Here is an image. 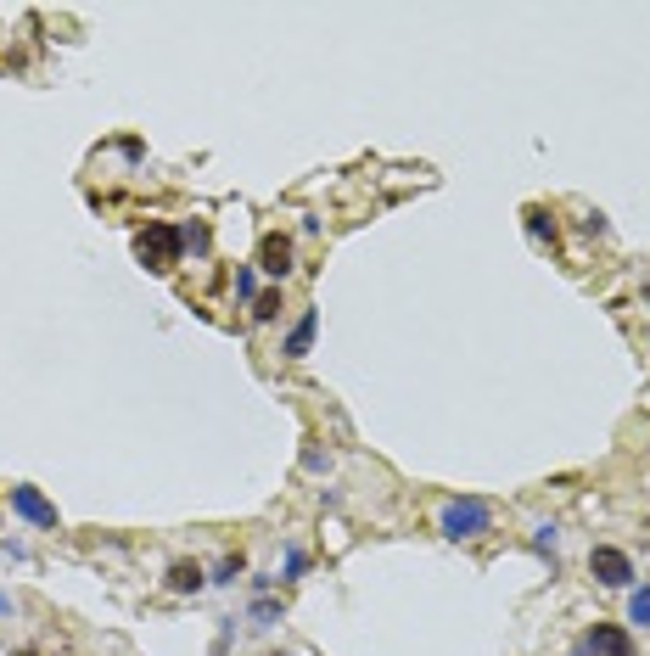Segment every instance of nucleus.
I'll use <instances>...</instances> for the list:
<instances>
[{"label":"nucleus","mask_w":650,"mask_h":656,"mask_svg":"<svg viewBox=\"0 0 650 656\" xmlns=\"http://www.w3.org/2000/svg\"><path fill=\"white\" fill-rule=\"evenodd\" d=\"M202 584H208V572H202L197 561H174V567H169V589H174V595H197Z\"/></svg>","instance_id":"8"},{"label":"nucleus","mask_w":650,"mask_h":656,"mask_svg":"<svg viewBox=\"0 0 650 656\" xmlns=\"http://www.w3.org/2000/svg\"><path fill=\"white\" fill-rule=\"evenodd\" d=\"M281 617H286L281 600H269V595H258V600H253V628H275Z\"/></svg>","instance_id":"10"},{"label":"nucleus","mask_w":650,"mask_h":656,"mask_svg":"<svg viewBox=\"0 0 650 656\" xmlns=\"http://www.w3.org/2000/svg\"><path fill=\"white\" fill-rule=\"evenodd\" d=\"M628 623L650 628V584H639L634 595H628Z\"/></svg>","instance_id":"11"},{"label":"nucleus","mask_w":650,"mask_h":656,"mask_svg":"<svg viewBox=\"0 0 650 656\" xmlns=\"http://www.w3.org/2000/svg\"><path fill=\"white\" fill-rule=\"evenodd\" d=\"M236 298H247V303L258 298V270H253V264H241V270H236Z\"/></svg>","instance_id":"13"},{"label":"nucleus","mask_w":650,"mask_h":656,"mask_svg":"<svg viewBox=\"0 0 650 656\" xmlns=\"http://www.w3.org/2000/svg\"><path fill=\"white\" fill-rule=\"evenodd\" d=\"M264 275H275V281H286L292 275V264H297V253H292V236H281V230H264V242H258V258H253Z\"/></svg>","instance_id":"6"},{"label":"nucleus","mask_w":650,"mask_h":656,"mask_svg":"<svg viewBox=\"0 0 650 656\" xmlns=\"http://www.w3.org/2000/svg\"><path fill=\"white\" fill-rule=\"evenodd\" d=\"M185 253V225H169V219H152V225L135 236V258H141L152 275H169Z\"/></svg>","instance_id":"1"},{"label":"nucleus","mask_w":650,"mask_h":656,"mask_svg":"<svg viewBox=\"0 0 650 656\" xmlns=\"http://www.w3.org/2000/svg\"><path fill=\"white\" fill-rule=\"evenodd\" d=\"M572 656H634V640H628V628H617V623H594L578 634Z\"/></svg>","instance_id":"3"},{"label":"nucleus","mask_w":650,"mask_h":656,"mask_svg":"<svg viewBox=\"0 0 650 656\" xmlns=\"http://www.w3.org/2000/svg\"><path fill=\"white\" fill-rule=\"evenodd\" d=\"M533 544H538V550H555V528H550V522H538V528H533Z\"/></svg>","instance_id":"16"},{"label":"nucleus","mask_w":650,"mask_h":656,"mask_svg":"<svg viewBox=\"0 0 650 656\" xmlns=\"http://www.w3.org/2000/svg\"><path fill=\"white\" fill-rule=\"evenodd\" d=\"M309 567V556H303V550H297V544H286V578H297V572Z\"/></svg>","instance_id":"15"},{"label":"nucleus","mask_w":650,"mask_h":656,"mask_svg":"<svg viewBox=\"0 0 650 656\" xmlns=\"http://www.w3.org/2000/svg\"><path fill=\"white\" fill-rule=\"evenodd\" d=\"M303 466H309V471H325V466H331V455H320V449H309V455H303Z\"/></svg>","instance_id":"17"},{"label":"nucleus","mask_w":650,"mask_h":656,"mask_svg":"<svg viewBox=\"0 0 650 656\" xmlns=\"http://www.w3.org/2000/svg\"><path fill=\"white\" fill-rule=\"evenodd\" d=\"M269 656H275V651H269Z\"/></svg>","instance_id":"19"},{"label":"nucleus","mask_w":650,"mask_h":656,"mask_svg":"<svg viewBox=\"0 0 650 656\" xmlns=\"http://www.w3.org/2000/svg\"><path fill=\"white\" fill-rule=\"evenodd\" d=\"M6 612H12V595H0V617H6Z\"/></svg>","instance_id":"18"},{"label":"nucleus","mask_w":650,"mask_h":656,"mask_svg":"<svg viewBox=\"0 0 650 656\" xmlns=\"http://www.w3.org/2000/svg\"><path fill=\"white\" fill-rule=\"evenodd\" d=\"M236 578H241V556H225L219 567H213V578H208V584H236Z\"/></svg>","instance_id":"14"},{"label":"nucleus","mask_w":650,"mask_h":656,"mask_svg":"<svg viewBox=\"0 0 650 656\" xmlns=\"http://www.w3.org/2000/svg\"><path fill=\"white\" fill-rule=\"evenodd\" d=\"M494 528V505L477 500V494H460V500H449L438 511V533L454 544H466V539H482V533Z\"/></svg>","instance_id":"2"},{"label":"nucleus","mask_w":650,"mask_h":656,"mask_svg":"<svg viewBox=\"0 0 650 656\" xmlns=\"http://www.w3.org/2000/svg\"><path fill=\"white\" fill-rule=\"evenodd\" d=\"M589 572L606 589H628L634 584V561H628V550H617V544H594L589 550Z\"/></svg>","instance_id":"4"},{"label":"nucleus","mask_w":650,"mask_h":656,"mask_svg":"<svg viewBox=\"0 0 650 656\" xmlns=\"http://www.w3.org/2000/svg\"><path fill=\"white\" fill-rule=\"evenodd\" d=\"M12 511L29 522V528H62V516H57V505L45 500L34 483H12Z\"/></svg>","instance_id":"5"},{"label":"nucleus","mask_w":650,"mask_h":656,"mask_svg":"<svg viewBox=\"0 0 650 656\" xmlns=\"http://www.w3.org/2000/svg\"><path fill=\"white\" fill-rule=\"evenodd\" d=\"M522 219H527V236H533V242H550V247H555L561 225H555V214H550V208H538V202H533V208H522Z\"/></svg>","instance_id":"9"},{"label":"nucleus","mask_w":650,"mask_h":656,"mask_svg":"<svg viewBox=\"0 0 650 656\" xmlns=\"http://www.w3.org/2000/svg\"><path fill=\"white\" fill-rule=\"evenodd\" d=\"M314 331H320V309H303L292 320V331H286V343H281V359H303L314 348Z\"/></svg>","instance_id":"7"},{"label":"nucleus","mask_w":650,"mask_h":656,"mask_svg":"<svg viewBox=\"0 0 650 656\" xmlns=\"http://www.w3.org/2000/svg\"><path fill=\"white\" fill-rule=\"evenodd\" d=\"M275 314H281V292H258V298H253V320H258V326H269Z\"/></svg>","instance_id":"12"}]
</instances>
